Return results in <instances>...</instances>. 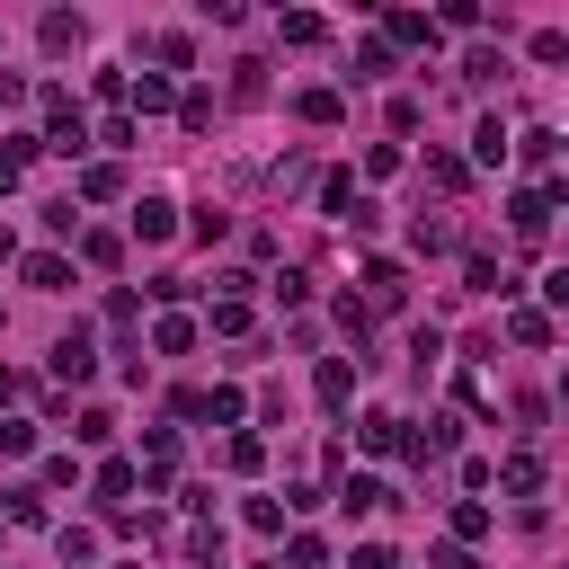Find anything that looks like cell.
Returning <instances> with one entry per match:
<instances>
[{
  "label": "cell",
  "mask_w": 569,
  "mask_h": 569,
  "mask_svg": "<svg viewBox=\"0 0 569 569\" xmlns=\"http://www.w3.org/2000/svg\"><path fill=\"white\" fill-rule=\"evenodd\" d=\"M409 302V267L400 258H365V320L373 311H400Z\"/></svg>",
  "instance_id": "obj_4"
},
{
  "label": "cell",
  "mask_w": 569,
  "mask_h": 569,
  "mask_svg": "<svg viewBox=\"0 0 569 569\" xmlns=\"http://www.w3.org/2000/svg\"><path fill=\"white\" fill-rule=\"evenodd\" d=\"M498 489H507V498H533V489H542V453H533V445L507 453V462H498Z\"/></svg>",
  "instance_id": "obj_14"
},
{
  "label": "cell",
  "mask_w": 569,
  "mask_h": 569,
  "mask_svg": "<svg viewBox=\"0 0 569 569\" xmlns=\"http://www.w3.org/2000/svg\"><path fill=\"white\" fill-rule=\"evenodd\" d=\"M133 471H142L151 489H169V480H178V436H169V427H151V436H142V462H133Z\"/></svg>",
  "instance_id": "obj_6"
},
{
  "label": "cell",
  "mask_w": 569,
  "mask_h": 569,
  "mask_svg": "<svg viewBox=\"0 0 569 569\" xmlns=\"http://www.w3.org/2000/svg\"><path fill=\"white\" fill-rule=\"evenodd\" d=\"M133 489H142V471L107 453V462H98V498H107V516H124V498H133Z\"/></svg>",
  "instance_id": "obj_13"
},
{
  "label": "cell",
  "mask_w": 569,
  "mask_h": 569,
  "mask_svg": "<svg viewBox=\"0 0 569 569\" xmlns=\"http://www.w3.org/2000/svg\"><path fill=\"white\" fill-rule=\"evenodd\" d=\"M507 338H516V347H551L560 329H551V311H525V302H516V311H507Z\"/></svg>",
  "instance_id": "obj_23"
},
{
  "label": "cell",
  "mask_w": 569,
  "mask_h": 569,
  "mask_svg": "<svg viewBox=\"0 0 569 569\" xmlns=\"http://www.w3.org/2000/svg\"><path fill=\"white\" fill-rule=\"evenodd\" d=\"M231 98H267V62H231Z\"/></svg>",
  "instance_id": "obj_41"
},
{
  "label": "cell",
  "mask_w": 569,
  "mask_h": 569,
  "mask_svg": "<svg viewBox=\"0 0 569 569\" xmlns=\"http://www.w3.org/2000/svg\"><path fill=\"white\" fill-rule=\"evenodd\" d=\"M178 124L204 133V124H213V89H187V98H178Z\"/></svg>",
  "instance_id": "obj_36"
},
{
  "label": "cell",
  "mask_w": 569,
  "mask_h": 569,
  "mask_svg": "<svg viewBox=\"0 0 569 569\" xmlns=\"http://www.w3.org/2000/svg\"><path fill=\"white\" fill-rule=\"evenodd\" d=\"M213 338H249V293H213Z\"/></svg>",
  "instance_id": "obj_28"
},
{
  "label": "cell",
  "mask_w": 569,
  "mask_h": 569,
  "mask_svg": "<svg viewBox=\"0 0 569 569\" xmlns=\"http://www.w3.org/2000/svg\"><path fill=\"white\" fill-rule=\"evenodd\" d=\"M276 36H284V44H329V18H320V9H284Z\"/></svg>",
  "instance_id": "obj_20"
},
{
  "label": "cell",
  "mask_w": 569,
  "mask_h": 569,
  "mask_svg": "<svg viewBox=\"0 0 569 569\" xmlns=\"http://www.w3.org/2000/svg\"><path fill=\"white\" fill-rule=\"evenodd\" d=\"M71 436H80V445H107V436H116V418H107V409H80V418H71Z\"/></svg>",
  "instance_id": "obj_43"
},
{
  "label": "cell",
  "mask_w": 569,
  "mask_h": 569,
  "mask_svg": "<svg viewBox=\"0 0 569 569\" xmlns=\"http://www.w3.org/2000/svg\"><path fill=\"white\" fill-rule=\"evenodd\" d=\"M151 53H160L169 71H187V62H196V36H187V27H169V36H151Z\"/></svg>",
  "instance_id": "obj_31"
},
{
  "label": "cell",
  "mask_w": 569,
  "mask_h": 569,
  "mask_svg": "<svg viewBox=\"0 0 569 569\" xmlns=\"http://www.w3.org/2000/svg\"><path fill=\"white\" fill-rule=\"evenodd\" d=\"M507 142H516V133H507L498 116H480V133H471V160H480V169H498V160H507Z\"/></svg>",
  "instance_id": "obj_27"
},
{
  "label": "cell",
  "mask_w": 569,
  "mask_h": 569,
  "mask_svg": "<svg viewBox=\"0 0 569 569\" xmlns=\"http://www.w3.org/2000/svg\"><path fill=\"white\" fill-rule=\"evenodd\" d=\"M445 27H462V36H471V27H480V0H445V9H436V36H445Z\"/></svg>",
  "instance_id": "obj_40"
},
{
  "label": "cell",
  "mask_w": 569,
  "mask_h": 569,
  "mask_svg": "<svg viewBox=\"0 0 569 569\" xmlns=\"http://www.w3.org/2000/svg\"><path fill=\"white\" fill-rule=\"evenodd\" d=\"M240 516H249V533H284V507L276 498H240Z\"/></svg>",
  "instance_id": "obj_38"
},
{
  "label": "cell",
  "mask_w": 569,
  "mask_h": 569,
  "mask_svg": "<svg viewBox=\"0 0 569 569\" xmlns=\"http://www.w3.org/2000/svg\"><path fill=\"white\" fill-rule=\"evenodd\" d=\"M222 462H231L240 480H258V471H267V436H249V427H240V436L222 445Z\"/></svg>",
  "instance_id": "obj_24"
},
{
  "label": "cell",
  "mask_w": 569,
  "mask_h": 569,
  "mask_svg": "<svg viewBox=\"0 0 569 569\" xmlns=\"http://www.w3.org/2000/svg\"><path fill=\"white\" fill-rule=\"evenodd\" d=\"M258 569H276V560H258Z\"/></svg>",
  "instance_id": "obj_51"
},
{
  "label": "cell",
  "mask_w": 569,
  "mask_h": 569,
  "mask_svg": "<svg viewBox=\"0 0 569 569\" xmlns=\"http://www.w3.org/2000/svg\"><path fill=\"white\" fill-rule=\"evenodd\" d=\"M382 44H427V53H436V18H427V9H391V18H382Z\"/></svg>",
  "instance_id": "obj_9"
},
{
  "label": "cell",
  "mask_w": 569,
  "mask_h": 569,
  "mask_svg": "<svg viewBox=\"0 0 569 569\" xmlns=\"http://www.w3.org/2000/svg\"><path fill=\"white\" fill-rule=\"evenodd\" d=\"M80 258H89V267H116L124 240H116V231H80Z\"/></svg>",
  "instance_id": "obj_37"
},
{
  "label": "cell",
  "mask_w": 569,
  "mask_h": 569,
  "mask_svg": "<svg viewBox=\"0 0 569 569\" xmlns=\"http://www.w3.org/2000/svg\"><path fill=\"white\" fill-rule=\"evenodd\" d=\"M551 213H560V178H533V187H516V196H507V222H516L525 240H542V231H551Z\"/></svg>",
  "instance_id": "obj_2"
},
{
  "label": "cell",
  "mask_w": 569,
  "mask_h": 569,
  "mask_svg": "<svg viewBox=\"0 0 569 569\" xmlns=\"http://www.w3.org/2000/svg\"><path fill=\"white\" fill-rule=\"evenodd\" d=\"M284 560H293V569H320L329 542H320V533H284Z\"/></svg>",
  "instance_id": "obj_39"
},
{
  "label": "cell",
  "mask_w": 569,
  "mask_h": 569,
  "mask_svg": "<svg viewBox=\"0 0 569 569\" xmlns=\"http://www.w3.org/2000/svg\"><path fill=\"white\" fill-rule=\"evenodd\" d=\"M293 116H302V124H338V116H347V98H338V89H302V98H293Z\"/></svg>",
  "instance_id": "obj_26"
},
{
  "label": "cell",
  "mask_w": 569,
  "mask_h": 569,
  "mask_svg": "<svg viewBox=\"0 0 569 569\" xmlns=\"http://www.w3.org/2000/svg\"><path fill=\"white\" fill-rule=\"evenodd\" d=\"M453 542H462V551H471V542H489V507H480V498H462V507H453Z\"/></svg>",
  "instance_id": "obj_30"
},
{
  "label": "cell",
  "mask_w": 569,
  "mask_h": 569,
  "mask_svg": "<svg viewBox=\"0 0 569 569\" xmlns=\"http://www.w3.org/2000/svg\"><path fill=\"white\" fill-rule=\"evenodd\" d=\"M9 258H18V231H9V222H0V267H9Z\"/></svg>",
  "instance_id": "obj_50"
},
{
  "label": "cell",
  "mask_w": 569,
  "mask_h": 569,
  "mask_svg": "<svg viewBox=\"0 0 569 569\" xmlns=\"http://www.w3.org/2000/svg\"><path fill=\"white\" fill-rule=\"evenodd\" d=\"M311 391H320V409H347V400H356V365H347V356H320Z\"/></svg>",
  "instance_id": "obj_8"
},
{
  "label": "cell",
  "mask_w": 569,
  "mask_h": 569,
  "mask_svg": "<svg viewBox=\"0 0 569 569\" xmlns=\"http://www.w3.org/2000/svg\"><path fill=\"white\" fill-rule=\"evenodd\" d=\"M53 560H62V569H89V560H98V533H89V525H62V533H53Z\"/></svg>",
  "instance_id": "obj_25"
},
{
  "label": "cell",
  "mask_w": 569,
  "mask_h": 569,
  "mask_svg": "<svg viewBox=\"0 0 569 569\" xmlns=\"http://www.w3.org/2000/svg\"><path fill=\"white\" fill-rule=\"evenodd\" d=\"M462 178H471V169H462L453 151H427V187H445V196H462Z\"/></svg>",
  "instance_id": "obj_32"
},
{
  "label": "cell",
  "mask_w": 569,
  "mask_h": 569,
  "mask_svg": "<svg viewBox=\"0 0 569 569\" xmlns=\"http://www.w3.org/2000/svg\"><path fill=\"white\" fill-rule=\"evenodd\" d=\"M347 569H400V560H391L382 542H356V560H347Z\"/></svg>",
  "instance_id": "obj_46"
},
{
  "label": "cell",
  "mask_w": 569,
  "mask_h": 569,
  "mask_svg": "<svg viewBox=\"0 0 569 569\" xmlns=\"http://www.w3.org/2000/svg\"><path fill=\"white\" fill-rule=\"evenodd\" d=\"M356 445H365V453H400V445H409V418H391V409H373V418L356 427Z\"/></svg>",
  "instance_id": "obj_12"
},
{
  "label": "cell",
  "mask_w": 569,
  "mask_h": 569,
  "mask_svg": "<svg viewBox=\"0 0 569 569\" xmlns=\"http://www.w3.org/2000/svg\"><path fill=\"white\" fill-rule=\"evenodd\" d=\"M133 231H142V240H169V231H178V204H169V196H142V204H133Z\"/></svg>",
  "instance_id": "obj_21"
},
{
  "label": "cell",
  "mask_w": 569,
  "mask_h": 569,
  "mask_svg": "<svg viewBox=\"0 0 569 569\" xmlns=\"http://www.w3.org/2000/svg\"><path fill=\"white\" fill-rule=\"evenodd\" d=\"M187 347H196V320L187 311H160L151 320V356H187Z\"/></svg>",
  "instance_id": "obj_17"
},
{
  "label": "cell",
  "mask_w": 569,
  "mask_h": 569,
  "mask_svg": "<svg viewBox=\"0 0 569 569\" xmlns=\"http://www.w3.org/2000/svg\"><path fill=\"white\" fill-rule=\"evenodd\" d=\"M498 71H507L498 44H471V53H462V80H498Z\"/></svg>",
  "instance_id": "obj_35"
},
{
  "label": "cell",
  "mask_w": 569,
  "mask_h": 569,
  "mask_svg": "<svg viewBox=\"0 0 569 569\" xmlns=\"http://www.w3.org/2000/svg\"><path fill=\"white\" fill-rule=\"evenodd\" d=\"M133 133H142V124H133V116H107V124H98V133H89V142H107V151H133Z\"/></svg>",
  "instance_id": "obj_42"
},
{
  "label": "cell",
  "mask_w": 569,
  "mask_h": 569,
  "mask_svg": "<svg viewBox=\"0 0 569 569\" xmlns=\"http://www.w3.org/2000/svg\"><path fill=\"white\" fill-rule=\"evenodd\" d=\"M462 284H471V293H516V276H507L498 258H480V249L462 258Z\"/></svg>",
  "instance_id": "obj_22"
},
{
  "label": "cell",
  "mask_w": 569,
  "mask_h": 569,
  "mask_svg": "<svg viewBox=\"0 0 569 569\" xmlns=\"http://www.w3.org/2000/svg\"><path fill=\"white\" fill-rule=\"evenodd\" d=\"M44 365H53V382H89V373H98V338H89V329L71 320V329H62L53 347H44Z\"/></svg>",
  "instance_id": "obj_3"
},
{
  "label": "cell",
  "mask_w": 569,
  "mask_h": 569,
  "mask_svg": "<svg viewBox=\"0 0 569 569\" xmlns=\"http://www.w3.org/2000/svg\"><path fill=\"white\" fill-rule=\"evenodd\" d=\"M36 151H44L36 133H9V142H0V196H18V178H27V160H36Z\"/></svg>",
  "instance_id": "obj_19"
},
{
  "label": "cell",
  "mask_w": 569,
  "mask_h": 569,
  "mask_svg": "<svg viewBox=\"0 0 569 569\" xmlns=\"http://www.w3.org/2000/svg\"><path fill=\"white\" fill-rule=\"evenodd\" d=\"M382 71H391V44L365 36V44H356V80H382Z\"/></svg>",
  "instance_id": "obj_34"
},
{
  "label": "cell",
  "mask_w": 569,
  "mask_h": 569,
  "mask_svg": "<svg viewBox=\"0 0 569 569\" xmlns=\"http://www.w3.org/2000/svg\"><path fill=\"white\" fill-rule=\"evenodd\" d=\"M329 498H338L347 516H373V507H391V489H382V480H365V471H356V480H338Z\"/></svg>",
  "instance_id": "obj_18"
},
{
  "label": "cell",
  "mask_w": 569,
  "mask_h": 569,
  "mask_svg": "<svg viewBox=\"0 0 569 569\" xmlns=\"http://www.w3.org/2000/svg\"><path fill=\"white\" fill-rule=\"evenodd\" d=\"M507 151H525V169H542V178L560 169V133H551V124H533V133H516Z\"/></svg>",
  "instance_id": "obj_16"
},
{
  "label": "cell",
  "mask_w": 569,
  "mask_h": 569,
  "mask_svg": "<svg viewBox=\"0 0 569 569\" xmlns=\"http://www.w3.org/2000/svg\"><path fill=\"white\" fill-rule=\"evenodd\" d=\"M124 98H133V116H160V107H178L169 71H142V80H124Z\"/></svg>",
  "instance_id": "obj_15"
},
{
  "label": "cell",
  "mask_w": 569,
  "mask_h": 569,
  "mask_svg": "<svg viewBox=\"0 0 569 569\" xmlns=\"http://www.w3.org/2000/svg\"><path fill=\"white\" fill-rule=\"evenodd\" d=\"M71 196H80V204H116V196H124V169H116V160H80Z\"/></svg>",
  "instance_id": "obj_5"
},
{
  "label": "cell",
  "mask_w": 569,
  "mask_h": 569,
  "mask_svg": "<svg viewBox=\"0 0 569 569\" xmlns=\"http://www.w3.org/2000/svg\"><path fill=\"white\" fill-rule=\"evenodd\" d=\"M0 400H27V373L18 365H0Z\"/></svg>",
  "instance_id": "obj_49"
},
{
  "label": "cell",
  "mask_w": 569,
  "mask_h": 569,
  "mask_svg": "<svg viewBox=\"0 0 569 569\" xmlns=\"http://www.w3.org/2000/svg\"><path fill=\"white\" fill-rule=\"evenodd\" d=\"M18 107H27V80H9V71H0V116H18Z\"/></svg>",
  "instance_id": "obj_48"
},
{
  "label": "cell",
  "mask_w": 569,
  "mask_h": 569,
  "mask_svg": "<svg viewBox=\"0 0 569 569\" xmlns=\"http://www.w3.org/2000/svg\"><path fill=\"white\" fill-rule=\"evenodd\" d=\"M18 276H27L36 293H62V284H71V258H62V249H36V258H18Z\"/></svg>",
  "instance_id": "obj_10"
},
{
  "label": "cell",
  "mask_w": 569,
  "mask_h": 569,
  "mask_svg": "<svg viewBox=\"0 0 569 569\" xmlns=\"http://www.w3.org/2000/svg\"><path fill=\"white\" fill-rule=\"evenodd\" d=\"M9 525H44V489H36V480L9 489Z\"/></svg>",
  "instance_id": "obj_33"
},
{
  "label": "cell",
  "mask_w": 569,
  "mask_h": 569,
  "mask_svg": "<svg viewBox=\"0 0 569 569\" xmlns=\"http://www.w3.org/2000/svg\"><path fill=\"white\" fill-rule=\"evenodd\" d=\"M525 53H533V62H569V36H560V27H542V36L525 44Z\"/></svg>",
  "instance_id": "obj_44"
},
{
  "label": "cell",
  "mask_w": 569,
  "mask_h": 569,
  "mask_svg": "<svg viewBox=\"0 0 569 569\" xmlns=\"http://www.w3.org/2000/svg\"><path fill=\"white\" fill-rule=\"evenodd\" d=\"M196 418H213V427H240V418H249L240 382H213V391H196Z\"/></svg>",
  "instance_id": "obj_11"
},
{
  "label": "cell",
  "mask_w": 569,
  "mask_h": 569,
  "mask_svg": "<svg viewBox=\"0 0 569 569\" xmlns=\"http://www.w3.org/2000/svg\"><path fill=\"white\" fill-rule=\"evenodd\" d=\"M0 453H36V427H27V418H9V427H0Z\"/></svg>",
  "instance_id": "obj_45"
},
{
  "label": "cell",
  "mask_w": 569,
  "mask_h": 569,
  "mask_svg": "<svg viewBox=\"0 0 569 569\" xmlns=\"http://www.w3.org/2000/svg\"><path fill=\"white\" fill-rule=\"evenodd\" d=\"M36 44H44V53H80V44H89V27H80L71 9H44V18H36Z\"/></svg>",
  "instance_id": "obj_7"
},
{
  "label": "cell",
  "mask_w": 569,
  "mask_h": 569,
  "mask_svg": "<svg viewBox=\"0 0 569 569\" xmlns=\"http://www.w3.org/2000/svg\"><path fill=\"white\" fill-rule=\"evenodd\" d=\"M427 569H480V560H471V551H462V542H445V551H436V560H427Z\"/></svg>",
  "instance_id": "obj_47"
},
{
  "label": "cell",
  "mask_w": 569,
  "mask_h": 569,
  "mask_svg": "<svg viewBox=\"0 0 569 569\" xmlns=\"http://www.w3.org/2000/svg\"><path fill=\"white\" fill-rule=\"evenodd\" d=\"M320 213H338V222L356 213V178H347V169H329V178H320Z\"/></svg>",
  "instance_id": "obj_29"
},
{
  "label": "cell",
  "mask_w": 569,
  "mask_h": 569,
  "mask_svg": "<svg viewBox=\"0 0 569 569\" xmlns=\"http://www.w3.org/2000/svg\"><path fill=\"white\" fill-rule=\"evenodd\" d=\"M36 107H44V133H36V142H44V151H62V160H80V151H89V124H80L71 89H62V80H44V89H36Z\"/></svg>",
  "instance_id": "obj_1"
}]
</instances>
